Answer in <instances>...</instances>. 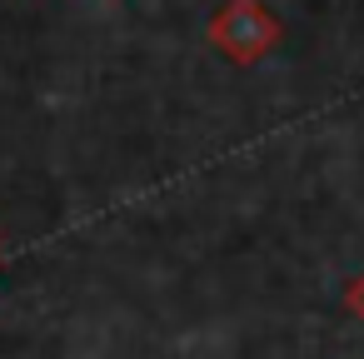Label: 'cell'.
I'll use <instances>...</instances> for the list:
<instances>
[{
  "instance_id": "2",
  "label": "cell",
  "mask_w": 364,
  "mask_h": 359,
  "mask_svg": "<svg viewBox=\"0 0 364 359\" xmlns=\"http://www.w3.org/2000/svg\"><path fill=\"white\" fill-rule=\"evenodd\" d=\"M344 304H349V314H354V319L364 324V274H359V279H354V284L344 289Z\"/></svg>"
},
{
  "instance_id": "1",
  "label": "cell",
  "mask_w": 364,
  "mask_h": 359,
  "mask_svg": "<svg viewBox=\"0 0 364 359\" xmlns=\"http://www.w3.org/2000/svg\"><path fill=\"white\" fill-rule=\"evenodd\" d=\"M279 21L269 16L264 0H225V6L210 16V45L235 60V65H255L279 45Z\"/></svg>"
}]
</instances>
